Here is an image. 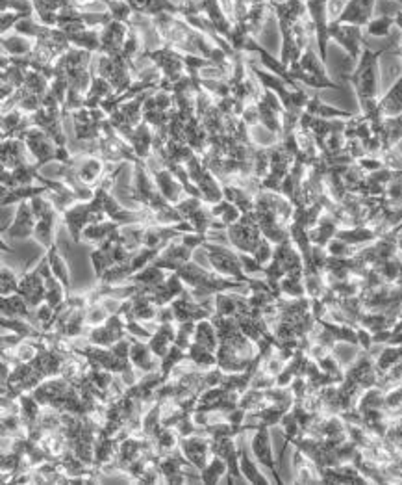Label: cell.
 Listing matches in <instances>:
<instances>
[{"mask_svg":"<svg viewBox=\"0 0 402 485\" xmlns=\"http://www.w3.org/2000/svg\"><path fill=\"white\" fill-rule=\"evenodd\" d=\"M175 179L176 175L173 172H169V169H163V172L156 173V184H158V188L163 193V198H166L167 201H173V203L178 201L182 186H184V184L175 181Z\"/></svg>","mask_w":402,"mask_h":485,"instance_id":"cell-11","label":"cell"},{"mask_svg":"<svg viewBox=\"0 0 402 485\" xmlns=\"http://www.w3.org/2000/svg\"><path fill=\"white\" fill-rule=\"evenodd\" d=\"M308 6V17L314 27L315 41L319 48V56L323 62H326V51H328V41H330V15H328V0H306Z\"/></svg>","mask_w":402,"mask_h":485,"instance_id":"cell-1","label":"cell"},{"mask_svg":"<svg viewBox=\"0 0 402 485\" xmlns=\"http://www.w3.org/2000/svg\"><path fill=\"white\" fill-rule=\"evenodd\" d=\"M253 450H254V454H256V458H258L260 463L267 465L269 469L273 470V472H276L274 463H273V448H271V441H269L267 429H260V432L256 433V437L253 439Z\"/></svg>","mask_w":402,"mask_h":485,"instance_id":"cell-14","label":"cell"},{"mask_svg":"<svg viewBox=\"0 0 402 485\" xmlns=\"http://www.w3.org/2000/svg\"><path fill=\"white\" fill-rule=\"evenodd\" d=\"M130 27L132 25H128V22L115 21V19H112L108 25L100 27V51H98V54L117 56V54L123 53Z\"/></svg>","mask_w":402,"mask_h":485,"instance_id":"cell-3","label":"cell"},{"mask_svg":"<svg viewBox=\"0 0 402 485\" xmlns=\"http://www.w3.org/2000/svg\"><path fill=\"white\" fill-rule=\"evenodd\" d=\"M306 112L314 117H319V119H334V117H349L352 119L351 112H345V110L334 108V106L326 105V103H321L319 97H314L309 99V103L306 105Z\"/></svg>","mask_w":402,"mask_h":485,"instance_id":"cell-13","label":"cell"},{"mask_svg":"<svg viewBox=\"0 0 402 485\" xmlns=\"http://www.w3.org/2000/svg\"><path fill=\"white\" fill-rule=\"evenodd\" d=\"M72 47L83 48L89 53H98L100 51V30L98 28H88V30L76 32L69 36Z\"/></svg>","mask_w":402,"mask_h":485,"instance_id":"cell-12","label":"cell"},{"mask_svg":"<svg viewBox=\"0 0 402 485\" xmlns=\"http://www.w3.org/2000/svg\"><path fill=\"white\" fill-rule=\"evenodd\" d=\"M271 10L274 11L276 15V21L284 22H295L304 21L308 17V6H306V0H284V2H279V0H271Z\"/></svg>","mask_w":402,"mask_h":485,"instance_id":"cell-5","label":"cell"},{"mask_svg":"<svg viewBox=\"0 0 402 485\" xmlns=\"http://www.w3.org/2000/svg\"><path fill=\"white\" fill-rule=\"evenodd\" d=\"M378 112L382 117H395L402 114V77L378 101Z\"/></svg>","mask_w":402,"mask_h":485,"instance_id":"cell-7","label":"cell"},{"mask_svg":"<svg viewBox=\"0 0 402 485\" xmlns=\"http://www.w3.org/2000/svg\"><path fill=\"white\" fill-rule=\"evenodd\" d=\"M28 149V146L25 143V140H4L2 141V164H4V169H15V167L26 164L25 162V151Z\"/></svg>","mask_w":402,"mask_h":485,"instance_id":"cell-8","label":"cell"},{"mask_svg":"<svg viewBox=\"0 0 402 485\" xmlns=\"http://www.w3.org/2000/svg\"><path fill=\"white\" fill-rule=\"evenodd\" d=\"M135 15L156 17L161 13H176L180 15V8L173 0H126Z\"/></svg>","mask_w":402,"mask_h":485,"instance_id":"cell-6","label":"cell"},{"mask_svg":"<svg viewBox=\"0 0 402 485\" xmlns=\"http://www.w3.org/2000/svg\"><path fill=\"white\" fill-rule=\"evenodd\" d=\"M22 19H26V15H22V13H17V11H2V15H0V21H2L0 22L2 36H6L10 28H15L17 22L22 21Z\"/></svg>","mask_w":402,"mask_h":485,"instance_id":"cell-20","label":"cell"},{"mask_svg":"<svg viewBox=\"0 0 402 485\" xmlns=\"http://www.w3.org/2000/svg\"><path fill=\"white\" fill-rule=\"evenodd\" d=\"M98 2H102V4H106V8H109V6H112V2H114V0H98Z\"/></svg>","mask_w":402,"mask_h":485,"instance_id":"cell-25","label":"cell"},{"mask_svg":"<svg viewBox=\"0 0 402 485\" xmlns=\"http://www.w3.org/2000/svg\"><path fill=\"white\" fill-rule=\"evenodd\" d=\"M297 63H299V67L302 69L304 73L314 75V77H317V79L330 80V77H328V71H326V62H323V58L315 53L314 48H309V47L306 48Z\"/></svg>","mask_w":402,"mask_h":485,"instance_id":"cell-9","label":"cell"},{"mask_svg":"<svg viewBox=\"0 0 402 485\" xmlns=\"http://www.w3.org/2000/svg\"><path fill=\"white\" fill-rule=\"evenodd\" d=\"M247 4H269L271 0H245Z\"/></svg>","mask_w":402,"mask_h":485,"instance_id":"cell-24","label":"cell"},{"mask_svg":"<svg viewBox=\"0 0 402 485\" xmlns=\"http://www.w3.org/2000/svg\"><path fill=\"white\" fill-rule=\"evenodd\" d=\"M393 28H395V17L393 15L373 17L371 21L367 22L366 34L371 37H387L391 36Z\"/></svg>","mask_w":402,"mask_h":485,"instance_id":"cell-17","label":"cell"},{"mask_svg":"<svg viewBox=\"0 0 402 485\" xmlns=\"http://www.w3.org/2000/svg\"><path fill=\"white\" fill-rule=\"evenodd\" d=\"M48 257H51V264H52V271H54V276L60 277V279L63 281V285H65V287H69L67 264H65V261H63L62 257H60V253H58L56 245H54V247H51V253H48Z\"/></svg>","mask_w":402,"mask_h":485,"instance_id":"cell-19","label":"cell"},{"mask_svg":"<svg viewBox=\"0 0 402 485\" xmlns=\"http://www.w3.org/2000/svg\"><path fill=\"white\" fill-rule=\"evenodd\" d=\"M221 4H222V8L227 10V13H230V15H232V11H234V0H221Z\"/></svg>","mask_w":402,"mask_h":485,"instance_id":"cell-22","label":"cell"},{"mask_svg":"<svg viewBox=\"0 0 402 485\" xmlns=\"http://www.w3.org/2000/svg\"><path fill=\"white\" fill-rule=\"evenodd\" d=\"M328 34H330L332 41L341 45V48H343L354 62L360 60L361 53H363V48H366L363 47V28L356 27V25H345V22L330 21Z\"/></svg>","mask_w":402,"mask_h":485,"instance_id":"cell-2","label":"cell"},{"mask_svg":"<svg viewBox=\"0 0 402 485\" xmlns=\"http://www.w3.org/2000/svg\"><path fill=\"white\" fill-rule=\"evenodd\" d=\"M100 169H102V164L95 160V158H89V160L80 164V167L74 172V177L71 175L67 179H71L72 183H76V181H80V183H93L95 179L100 175Z\"/></svg>","mask_w":402,"mask_h":485,"instance_id":"cell-18","label":"cell"},{"mask_svg":"<svg viewBox=\"0 0 402 485\" xmlns=\"http://www.w3.org/2000/svg\"><path fill=\"white\" fill-rule=\"evenodd\" d=\"M375 6H377V0H347L345 8L335 21L366 28L367 22L373 19Z\"/></svg>","mask_w":402,"mask_h":485,"instance_id":"cell-4","label":"cell"},{"mask_svg":"<svg viewBox=\"0 0 402 485\" xmlns=\"http://www.w3.org/2000/svg\"><path fill=\"white\" fill-rule=\"evenodd\" d=\"M210 251H212L210 259H212L213 266L217 270L239 276V264H237V261L232 257V253H228V251L221 250V247H210Z\"/></svg>","mask_w":402,"mask_h":485,"instance_id":"cell-16","label":"cell"},{"mask_svg":"<svg viewBox=\"0 0 402 485\" xmlns=\"http://www.w3.org/2000/svg\"><path fill=\"white\" fill-rule=\"evenodd\" d=\"M36 48V43L32 37H26L22 34H13V36H2V51L10 56H28Z\"/></svg>","mask_w":402,"mask_h":485,"instance_id":"cell-10","label":"cell"},{"mask_svg":"<svg viewBox=\"0 0 402 485\" xmlns=\"http://www.w3.org/2000/svg\"><path fill=\"white\" fill-rule=\"evenodd\" d=\"M241 469H243V472L247 474V478L253 484H265V480H263L262 476H260V472L256 470V467L253 465V461L248 459V455L243 452L241 454Z\"/></svg>","mask_w":402,"mask_h":485,"instance_id":"cell-21","label":"cell"},{"mask_svg":"<svg viewBox=\"0 0 402 485\" xmlns=\"http://www.w3.org/2000/svg\"><path fill=\"white\" fill-rule=\"evenodd\" d=\"M393 17H395V27H397L398 30L402 32V10L397 11V13H395Z\"/></svg>","mask_w":402,"mask_h":485,"instance_id":"cell-23","label":"cell"},{"mask_svg":"<svg viewBox=\"0 0 402 485\" xmlns=\"http://www.w3.org/2000/svg\"><path fill=\"white\" fill-rule=\"evenodd\" d=\"M391 2H397V4L402 6V0H391Z\"/></svg>","mask_w":402,"mask_h":485,"instance_id":"cell-26","label":"cell"},{"mask_svg":"<svg viewBox=\"0 0 402 485\" xmlns=\"http://www.w3.org/2000/svg\"><path fill=\"white\" fill-rule=\"evenodd\" d=\"M34 209L28 207V205L22 203L17 210V218H15V225L10 229V236H28L34 229Z\"/></svg>","mask_w":402,"mask_h":485,"instance_id":"cell-15","label":"cell"}]
</instances>
